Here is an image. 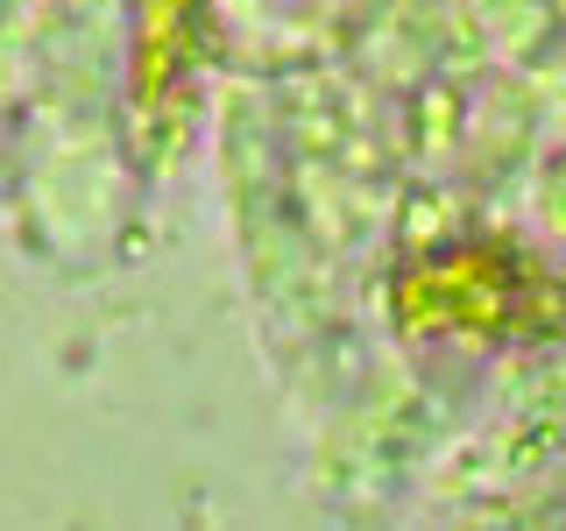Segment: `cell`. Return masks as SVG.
<instances>
[{
  "label": "cell",
  "instance_id": "obj_1",
  "mask_svg": "<svg viewBox=\"0 0 566 531\" xmlns=\"http://www.w3.org/2000/svg\"><path fill=\"white\" fill-rule=\"evenodd\" d=\"M397 319L418 341H538L566 319L559 283L524 262L510 241H453L439 256H418L397 277Z\"/></svg>",
  "mask_w": 566,
  "mask_h": 531
}]
</instances>
